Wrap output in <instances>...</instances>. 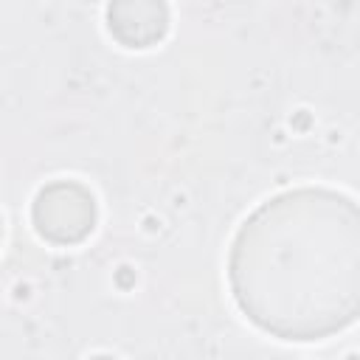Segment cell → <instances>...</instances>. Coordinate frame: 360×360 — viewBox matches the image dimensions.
I'll return each instance as SVG.
<instances>
[{
  "label": "cell",
  "mask_w": 360,
  "mask_h": 360,
  "mask_svg": "<svg viewBox=\"0 0 360 360\" xmlns=\"http://www.w3.org/2000/svg\"><path fill=\"white\" fill-rule=\"evenodd\" d=\"M228 281L262 332L309 343L360 318V205L332 188H292L262 202L236 231Z\"/></svg>",
  "instance_id": "obj_1"
},
{
  "label": "cell",
  "mask_w": 360,
  "mask_h": 360,
  "mask_svg": "<svg viewBox=\"0 0 360 360\" xmlns=\"http://www.w3.org/2000/svg\"><path fill=\"white\" fill-rule=\"evenodd\" d=\"M34 228L53 245H76L96 228V200L76 180H53L42 186L31 205Z\"/></svg>",
  "instance_id": "obj_2"
},
{
  "label": "cell",
  "mask_w": 360,
  "mask_h": 360,
  "mask_svg": "<svg viewBox=\"0 0 360 360\" xmlns=\"http://www.w3.org/2000/svg\"><path fill=\"white\" fill-rule=\"evenodd\" d=\"M107 28L124 48H152L169 31L166 0H110Z\"/></svg>",
  "instance_id": "obj_3"
}]
</instances>
